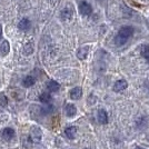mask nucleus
<instances>
[{"instance_id":"15","label":"nucleus","mask_w":149,"mask_h":149,"mask_svg":"<svg viewBox=\"0 0 149 149\" xmlns=\"http://www.w3.org/2000/svg\"><path fill=\"white\" fill-rule=\"evenodd\" d=\"M88 51H89V48L88 47H82L80 49L77 51V57L81 59V60H84V59H86L88 56Z\"/></svg>"},{"instance_id":"1","label":"nucleus","mask_w":149,"mask_h":149,"mask_svg":"<svg viewBox=\"0 0 149 149\" xmlns=\"http://www.w3.org/2000/svg\"><path fill=\"white\" fill-rule=\"evenodd\" d=\"M134 35V28L131 26H124L119 29L117 36L115 37V44L117 46H123L125 45L128 39Z\"/></svg>"},{"instance_id":"14","label":"nucleus","mask_w":149,"mask_h":149,"mask_svg":"<svg viewBox=\"0 0 149 149\" xmlns=\"http://www.w3.org/2000/svg\"><path fill=\"white\" fill-rule=\"evenodd\" d=\"M35 82H36V79H35L32 76H27L25 79L22 80V85H24V87L29 88V87H31V86H33Z\"/></svg>"},{"instance_id":"20","label":"nucleus","mask_w":149,"mask_h":149,"mask_svg":"<svg viewBox=\"0 0 149 149\" xmlns=\"http://www.w3.org/2000/svg\"><path fill=\"white\" fill-rule=\"evenodd\" d=\"M48 1H49L51 5H56V3H58L59 0H48Z\"/></svg>"},{"instance_id":"18","label":"nucleus","mask_w":149,"mask_h":149,"mask_svg":"<svg viewBox=\"0 0 149 149\" xmlns=\"http://www.w3.org/2000/svg\"><path fill=\"white\" fill-rule=\"evenodd\" d=\"M140 52H141V56L149 62V46L147 45H143L140 49Z\"/></svg>"},{"instance_id":"6","label":"nucleus","mask_w":149,"mask_h":149,"mask_svg":"<svg viewBox=\"0 0 149 149\" xmlns=\"http://www.w3.org/2000/svg\"><path fill=\"white\" fill-rule=\"evenodd\" d=\"M65 113L68 117H74V115L77 113V108L72 104H67L65 106Z\"/></svg>"},{"instance_id":"19","label":"nucleus","mask_w":149,"mask_h":149,"mask_svg":"<svg viewBox=\"0 0 149 149\" xmlns=\"http://www.w3.org/2000/svg\"><path fill=\"white\" fill-rule=\"evenodd\" d=\"M7 104H8V99H7L6 95L0 93V105L2 106V107H6Z\"/></svg>"},{"instance_id":"7","label":"nucleus","mask_w":149,"mask_h":149,"mask_svg":"<svg viewBox=\"0 0 149 149\" xmlns=\"http://www.w3.org/2000/svg\"><path fill=\"white\" fill-rule=\"evenodd\" d=\"M10 51V45L7 40H3L0 42V55L2 56H7Z\"/></svg>"},{"instance_id":"9","label":"nucleus","mask_w":149,"mask_h":149,"mask_svg":"<svg viewBox=\"0 0 149 149\" xmlns=\"http://www.w3.org/2000/svg\"><path fill=\"white\" fill-rule=\"evenodd\" d=\"M30 26H31V22H30V20H29V19H28V18H22L20 21H19L18 28L20 29V30L26 31V30H28V29L30 28Z\"/></svg>"},{"instance_id":"3","label":"nucleus","mask_w":149,"mask_h":149,"mask_svg":"<svg viewBox=\"0 0 149 149\" xmlns=\"http://www.w3.org/2000/svg\"><path fill=\"white\" fill-rule=\"evenodd\" d=\"M41 137H42V131L40 130L37 127H33L32 130L30 131V139L33 143H39L41 140Z\"/></svg>"},{"instance_id":"10","label":"nucleus","mask_w":149,"mask_h":149,"mask_svg":"<svg viewBox=\"0 0 149 149\" xmlns=\"http://www.w3.org/2000/svg\"><path fill=\"white\" fill-rule=\"evenodd\" d=\"M98 121H99L101 125H105L108 123V115H107V111L104 110V109H99L98 110Z\"/></svg>"},{"instance_id":"21","label":"nucleus","mask_w":149,"mask_h":149,"mask_svg":"<svg viewBox=\"0 0 149 149\" xmlns=\"http://www.w3.org/2000/svg\"><path fill=\"white\" fill-rule=\"evenodd\" d=\"M1 37H2V27L0 25V39H1Z\"/></svg>"},{"instance_id":"16","label":"nucleus","mask_w":149,"mask_h":149,"mask_svg":"<svg viewBox=\"0 0 149 149\" xmlns=\"http://www.w3.org/2000/svg\"><path fill=\"white\" fill-rule=\"evenodd\" d=\"M51 96H50L49 93H42L40 96H39V100L41 101V102H44V104H49L50 101H51Z\"/></svg>"},{"instance_id":"2","label":"nucleus","mask_w":149,"mask_h":149,"mask_svg":"<svg viewBox=\"0 0 149 149\" xmlns=\"http://www.w3.org/2000/svg\"><path fill=\"white\" fill-rule=\"evenodd\" d=\"M79 11H80L82 16H90L91 13H93V7L86 1H82L79 5Z\"/></svg>"},{"instance_id":"4","label":"nucleus","mask_w":149,"mask_h":149,"mask_svg":"<svg viewBox=\"0 0 149 149\" xmlns=\"http://www.w3.org/2000/svg\"><path fill=\"white\" fill-rule=\"evenodd\" d=\"M127 87H128V82L126 80H124V79H121V80H118L115 82V85H113V91L115 93H120V91L125 90Z\"/></svg>"},{"instance_id":"12","label":"nucleus","mask_w":149,"mask_h":149,"mask_svg":"<svg viewBox=\"0 0 149 149\" xmlns=\"http://www.w3.org/2000/svg\"><path fill=\"white\" fill-rule=\"evenodd\" d=\"M47 88L50 93H56L60 89V85L55 80H49L47 82Z\"/></svg>"},{"instance_id":"8","label":"nucleus","mask_w":149,"mask_h":149,"mask_svg":"<svg viewBox=\"0 0 149 149\" xmlns=\"http://www.w3.org/2000/svg\"><path fill=\"white\" fill-rule=\"evenodd\" d=\"M1 136L6 140H11L15 137V130H13V128H5L2 130V132H1Z\"/></svg>"},{"instance_id":"5","label":"nucleus","mask_w":149,"mask_h":149,"mask_svg":"<svg viewBox=\"0 0 149 149\" xmlns=\"http://www.w3.org/2000/svg\"><path fill=\"white\" fill-rule=\"evenodd\" d=\"M82 96V89L80 87H74L70 90V98L72 100H78Z\"/></svg>"},{"instance_id":"17","label":"nucleus","mask_w":149,"mask_h":149,"mask_svg":"<svg viewBox=\"0 0 149 149\" xmlns=\"http://www.w3.org/2000/svg\"><path fill=\"white\" fill-rule=\"evenodd\" d=\"M33 52V44L32 42H27V44L24 46V54L29 56Z\"/></svg>"},{"instance_id":"22","label":"nucleus","mask_w":149,"mask_h":149,"mask_svg":"<svg viewBox=\"0 0 149 149\" xmlns=\"http://www.w3.org/2000/svg\"><path fill=\"white\" fill-rule=\"evenodd\" d=\"M135 149H145V148H143V147H136Z\"/></svg>"},{"instance_id":"11","label":"nucleus","mask_w":149,"mask_h":149,"mask_svg":"<svg viewBox=\"0 0 149 149\" xmlns=\"http://www.w3.org/2000/svg\"><path fill=\"white\" fill-rule=\"evenodd\" d=\"M72 9H70V8H65V9H62L61 13H60V18L63 20V21H66V20H70V19L72 18Z\"/></svg>"},{"instance_id":"13","label":"nucleus","mask_w":149,"mask_h":149,"mask_svg":"<svg viewBox=\"0 0 149 149\" xmlns=\"http://www.w3.org/2000/svg\"><path fill=\"white\" fill-rule=\"evenodd\" d=\"M76 132H77V128L74 126H69L65 129V134H66V136L68 137L69 139H74Z\"/></svg>"}]
</instances>
